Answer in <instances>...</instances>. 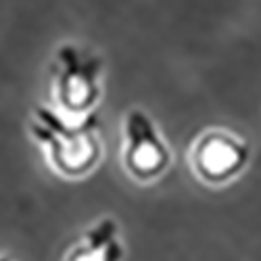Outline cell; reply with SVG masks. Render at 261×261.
<instances>
[{"label":"cell","instance_id":"1","mask_svg":"<svg viewBox=\"0 0 261 261\" xmlns=\"http://www.w3.org/2000/svg\"><path fill=\"white\" fill-rule=\"evenodd\" d=\"M100 119L88 113L80 121H65L46 107L36 109L32 134L46 144L53 167L67 178L86 176L100 159Z\"/></svg>","mask_w":261,"mask_h":261},{"label":"cell","instance_id":"2","mask_svg":"<svg viewBox=\"0 0 261 261\" xmlns=\"http://www.w3.org/2000/svg\"><path fill=\"white\" fill-rule=\"evenodd\" d=\"M171 155L146 113L129 111L125 117V169L140 182L159 178L169 167Z\"/></svg>","mask_w":261,"mask_h":261},{"label":"cell","instance_id":"3","mask_svg":"<svg viewBox=\"0 0 261 261\" xmlns=\"http://www.w3.org/2000/svg\"><path fill=\"white\" fill-rule=\"evenodd\" d=\"M57 65V92L61 105L69 113L88 111L100 94L98 75L102 69V61L98 57H84L75 46L65 44L59 48Z\"/></svg>","mask_w":261,"mask_h":261},{"label":"cell","instance_id":"4","mask_svg":"<svg viewBox=\"0 0 261 261\" xmlns=\"http://www.w3.org/2000/svg\"><path fill=\"white\" fill-rule=\"evenodd\" d=\"M249 144L228 132L205 134L192 150V165L207 184H224L241 173L249 161Z\"/></svg>","mask_w":261,"mask_h":261},{"label":"cell","instance_id":"5","mask_svg":"<svg viewBox=\"0 0 261 261\" xmlns=\"http://www.w3.org/2000/svg\"><path fill=\"white\" fill-rule=\"evenodd\" d=\"M123 243L119 224L113 217H102L86 230L80 241L67 251L63 261H121Z\"/></svg>","mask_w":261,"mask_h":261},{"label":"cell","instance_id":"6","mask_svg":"<svg viewBox=\"0 0 261 261\" xmlns=\"http://www.w3.org/2000/svg\"><path fill=\"white\" fill-rule=\"evenodd\" d=\"M0 261H15L11 255H0Z\"/></svg>","mask_w":261,"mask_h":261}]
</instances>
